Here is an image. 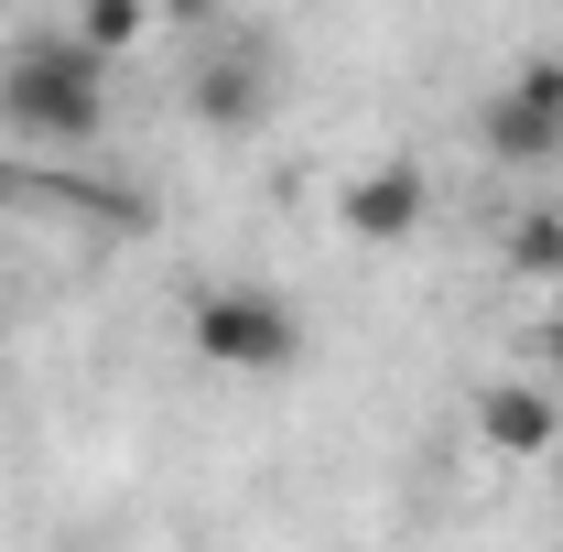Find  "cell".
<instances>
[{"mask_svg":"<svg viewBox=\"0 0 563 552\" xmlns=\"http://www.w3.org/2000/svg\"><path fill=\"white\" fill-rule=\"evenodd\" d=\"M0 131L44 141V152H87V141L109 131V66L76 44L66 22L0 44Z\"/></svg>","mask_w":563,"mask_h":552,"instance_id":"cell-1","label":"cell"},{"mask_svg":"<svg viewBox=\"0 0 563 552\" xmlns=\"http://www.w3.org/2000/svg\"><path fill=\"white\" fill-rule=\"evenodd\" d=\"M185 336H196V357L228 368V379H282V368L303 357V314L282 303L272 281H207V292L185 303Z\"/></svg>","mask_w":563,"mask_h":552,"instance_id":"cell-2","label":"cell"},{"mask_svg":"<svg viewBox=\"0 0 563 552\" xmlns=\"http://www.w3.org/2000/svg\"><path fill=\"white\" fill-rule=\"evenodd\" d=\"M477 152L509 163V174H542L563 152V66H509L498 87H477Z\"/></svg>","mask_w":563,"mask_h":552,"instance_id":"cell-3","label":"cell"},{"mask_svg":"<svg viewBox=\"0 0 563 552\" xmlns=\"http://www.w3.org/2000/svg\"><path fill=\"white\" fill-rule=\"evenodd\" d=\"M272 98H282V66L261 55V44H217V55L185 66V120L217 131V141H250L261 120H272Z\"/></svg>","mask_w":563,"mask_h":552,"instance_id":"cell-4","label":"cell"},{"mask_svg":"<svg viewBox=\"0 0 563 552\" xmlns=\"http://www.w3.org/2000/svg\"><path fill=\"white\" fill-rule=\"evenodd\" d=\"M466 422H477V444H488L498 466H542V455L563 444V401L542 390V379H488Z\"/></svg>","mask_w":563,"mask_h":552,"instance_id":"cell-5","label":"cell"},{"mask_svg":"<svg viewBox=\"0 0 563 552\" xmlns=\"http://www.w3.org/2000/svg\"><path fill=\"white\" fill-rule=\"evenodd\" d=\"M336 217H347V239L390 250V239H412L422 217H433V185H422V163H368V174H347Z\"/></svg>","mask_w":563,"mask_h":552,"instance_id":"cell-6","label":"cell"},{"mask_svg":"<svg viewBox=\"0 0 563 552\" xmlns=\"http://www.w3.org/2000/svg\"><path fill=\"white\" fill-rule=\"evenodd\" d=\"M498 250H509L520 281H563V217L553 207H520L509 228H498Z\"/></svg>","mask_w":563,"mask_h":552,"instance_id":"cell-7","label":"cell"},{"mask_svg":"<svg viewBox=\"0 0 563 552\" xmlns=\"http://www.w3.org/2000/svg\"><path fill=\"white\" fill-rule=\"evenodd\" d=\"M66 33L87 44V55H98V66H120V55H131L141 33H152V11H141V0H87V11H76Z\"/></svg>","mask_w":563,"mask_h":552,"instance_id":"cell-8","label":"cell"},{"mask_svg":"<svg viewBox=\"0 0 563 552\" xmlns=\"http://www.w3.org/2000/svg\"><path fill=\"white\" fill-rule=\"evenodd\" d=\"M542 346H553V368H563V281H553V303H542Z\"/></svg>","mask_w":563,"mask_h":552,"instance_id":"cell-9","label":"cell"}]
</instances>
